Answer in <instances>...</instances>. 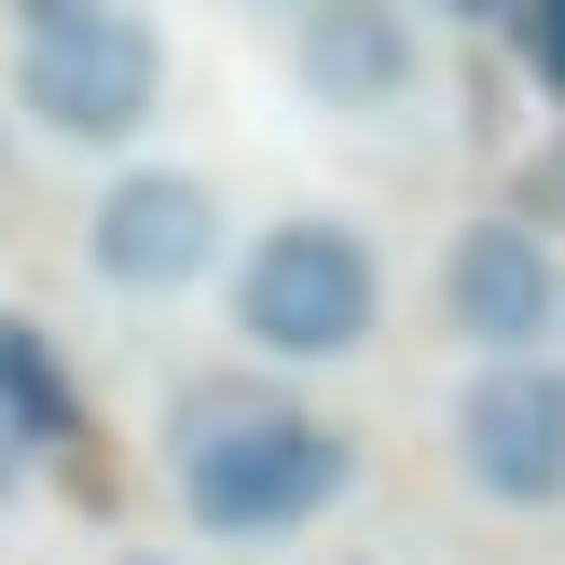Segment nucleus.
<instances>
[{
	"instance_id": "1",
	"label": "nucleus",
	"mask_w": 565,
	"mask_h": 565,
	"mask_svg": "<svg viewBox=\"0 0 565 565\" xmlns=\"http://www.w3.org/2000/svg\"><path fill=\"white\" fill-rule=\"evenodd\" d=\"M166 483L207 539H303L359 497V428H331L263 373H193L166 401Z\"/></svg>"
},
{
	"instance_id": "11",
	"label": "nucleus",
	"mask_w": 565,
	"mask_h": 565,
	"mask_svg": "<svg viewBox=\"0 0 565 565\" xmlns=\"http://www.w3.org/2000/svg\"><path fill=\"white\" fill-rule=\"evenodd\" d=\"M414 14H441V28H511V0H414Z\"/></svg>"
},
{
	"instance_id": "9",
	"label": "nucleus",
	"mask_w": 565,
	"mask_h": 565,
	"mask_svg": "<svg viewBox=\"0 0 565 565\" xmlns=\"http://www.w3.org/2000/svg\"><path fill=\"white\" fill-rule=\"evenodd\" d=\"M497 42L524 55V83H539V97H565V0H511V28H497Z\"/></svg>"
},
{
	"instance_id": "12",
	"label": "nucleus",
	"mask_w": 565,
	"mask_h": 565,
	"mask_svg": "<svg viewBox=\"0 0 565 565\" xmlns=\"http://www.w3.org/2000/svg\"><path fill=\"white\" fill-rule=\"evenodd\" d=\"M14 497H28V441H0V511H14Z\"/></svg>"
},
{
	"instance_id": "5",
	"label": "nucleus",
	"mask_w": 565,
	"mask_h": 565,
	"mask_svg": "<svg viewBox=\"0 0 565 565\" xmlns=\"http://www.w3.org/2000/svg\"><path fill=\"white\" fill-rule=\"evenodd\" d=\"M83 263H97L110 290H138V303L221 276V180L207 166H125V180L83 207Z\"/></svg>"
},
{
	"instance_id": "6",
	"label": "nucleus",
	"mask_w": 565,
	"mask_h": 565,
	"mask_svg": "<svg viewBox=\"0 0 565 565\" xmlns=\"http://www.w3.org/2000/svg\"><path fill=\"white\" fill-rule=\"evenodd\" d=\"M456 469L497 511H565V359H497L456 386Z\"/></svg>"
},
{
	"instance_id": "4",
	"label": "nucleus",
	"mask_w": 565,
	"mask_h": 565,
	"mask_svg": "<svg viewBox=\"0 0 565 565\" xmlns=\"http://www.w3.org/2000/svg\"><path fill=\"white\" fill-rule=\"evenodd\" d=\"M441 331L469 345V373L552 359V331H565V235L524 221V207L456 221V248H441Z\"/></svg>"
},
{
	"instance_id": "3",
	"label": "nucleus",
	"mask_w": 565,
	"mask_h": 565,
	"mask_svg": "<svg viewBox=\"0 0 565 565\" xmlns=\"http://www.w3.org/2000/svg\"><path fill=\"white\" fill-rule=\"evenodd\" d=\"M14 110L42 138H70V152H125L166 110V28L125 0V14H83V28L14 42Z\"/></svg>"
},
{
	"instance_id": "14",
	"label": "nucleus",
	"mask_w": 565,
	"mask_h": 565,
	"mask_svg": "<svg viewBox=\"0 0 565 565\" xmlns=\"http://www.w3.org/2000/svg\"><path fill=\"white\" fill-rule=\"evenodd\" d=\"M138 565H152V552H138Z\"/></svg>"
},
{
	"instance_id": "7",
	"label": "nucleus",
	"mask_w": 565,
	"mask_h": 565,
	"mask_svg": "<svg viewBox=\"0 0 565 565\" xmlns=\"http://www.w3.org/2000/svg\"><path fill=\"white\" fill-rule=\"evenodd\" d=\"M290 83H303V110L386 125L428 83V14L414 0H318V14H290Z\"/></svg>"
},
{
	"instance_id": "13",
	"label": "nucleus",
	"mask_w": 565,
	"mask_h": 565,
	"mask_svg": "<svg viewBox=\"0 0 565 565\" xmlns=\"http://www.w3.org/2000/svg\"><path fill=\"white\" fill-rule=\"evenodd\" d=\"M248 14H318V0H248Z\"/></svg>"
},
{
	"instance_id": "2",
	"label": "nucleus",
	"mask_w": 565,
	"mask_h": 565,
	"mask_svg": "<svg viewBox=\"0 0 565 565\" xmlns=\"http://www.w3.org/2000/svg\"><path fill=\"white\" fill-rule=\"evenodd\" d=\"M221 303H235V345L263 373H318V359H359L386 331V248L345 207H290L221 263Z\"/></svg>"
},
{
	"instance_id": "10",
	"label": "nucleus",
	"mask_w": 565,
	"mask_h": 565,
	"mask_svg": "<svg viewBox=\"0 0 565 565\" xmlns=\"http://www.w3.org/2000/svg\"><path fill=\"white\" fill-rule=\"evenodd\" d=\"M14 14V42H42V28H83V14H125V0H0Z\"/></svg>"
},
{
	"instance_id": "8",
	"label": "nucleus",
	"mask_w": 565,
	"mask_h": 565,
	"mask_svg": "<svg viewBox=\"0 0 565 565\" xmlns=\"http://www.w3.org/2000/svg\"><path fill=\"white\" fill-rule=\"evenodd\" d=\"M0 441H28V456L83 441V386H70V359H55L42 318H0Z\"/></svg>"
}]
</instances>
